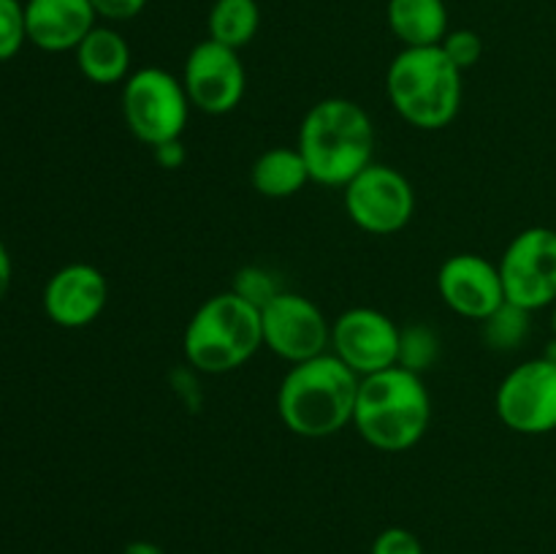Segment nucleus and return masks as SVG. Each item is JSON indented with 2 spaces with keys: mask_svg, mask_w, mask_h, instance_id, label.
<instances>
[{
  "mask_svg": "<svg viewBox=\"0 0 556 554\" xmlns=\"http://www.w3.org/2000/svg\"><path fill=\"white\" fill-rule=\"evenodd\" d=\"M296 150L302 152L313 182L345 188L375 161L372 117L351 98H324L302 117Z\"/></svg>",
  "mask_w": 556,
  "mask_h": 554,
  "instance_id": "obj_1",
  "label": "nucleus"
},
{
  "mask_svg": "<svg viewBox=\"0 0 556 554\" xmlns=\"http://www.w3.org/2000/svg\"><path fill=\"white\" fill-rule=\"evenodd\" d=\"M358 380L331 351L291 364L277 389V416L299 438H331L353 424Z\"/></svg>",
  "mask_w": 556,
  "mask_h": 554,
  "instance_id": "obj_2",
  "label": "nucleus"
},
{
  "mask_svg": "<svg viewBox=\"0 0 556 554\" xmlns=\"http://www.w3.org/2000/svg\"><path fill=\"white\" fill-rule=\"evenodd\" d=\"M432 424V394L421 373L396 367L358 380L353 427L362 440L386 454H402L418 445Z\"/></svg>",
  "mask_w": 556,
  "mask_h": 554,
  "instance_id": "obj_3",
  "label": "nucleus"
},
{
  "mask_svg": "<svg viewBox=\"0 0 556 554\" xmlns=\"http://www.w3.org/2000/svg\"><path fill=\"white\" fill-rule=\"evenodd\" d=\"M462 74L443 47H402L386 71V96L407 125L443 130L462 109Z\"/></svg>",
  "mask_w": 556,
  "mask_h": 554,
  "instance_id": "obj_4",
  "label": "nucleus"
},
{
  "mask_svg": "<svg viewBox=\"0 0 556 554\" xmlns=\"http://www.w3.org/2000/svg\"><path fill=\"white\" fill-rule=\"evenodd\" d=\"M264 348L261 307L220 291L204 299L182 331V353L199 373L226 375L244 367Z\"/></svg>",
  "mask_w": 556,
  "mask_h": 554,
  "instance_id": "obj_5",
  "label": "nucleus"
},
{
  "mask_svg": "<svg viewBox=\"0 0 556 554\" xmlns=\"http://www.w3.org/2000/svg\"><path fill=\"white\" fill-rule=\"evenodd\" d=\"M190 98L182 79L161 65L136 68L123 81V119L147 147L182 139L190 119Z\"/></svg>",
  "mask_w": 556,
  "mask_h": 554,
  "instance_id": "obj_6",
  "label": "nucleus"
},
{
  "mask_svg": "<svg viewBox=\"0 0 556 554\" xmlns=\"http://www.w3.org/2000/svg\"><path fill=\"white\" fill-rule=\"evenodd\" d=\"M342 204L353 226L389 237L413 221L416 190L400 168L372 161L342 188Z\"/></svg>",
  "mask_w": 556,
  "mask_h": 554,
  "instance_id": "obj_7",
  "label": "nucleus"
},
{
  "mask_svg": "<svg viewBox=\"0 0 556 554\" xmlns=\"http://www.w3.org/2000/svg\"><path fill=\"white\" fill-rule=\"evenodd\" d=\"M505 302L535 313L556 302V231L530 226L505 244L497 261Z\"/></svg>",
  "mask_w": 556,
  "mask_h": 554,
  "instance_id": "obj_8",
  "label": "nucleus"
},
{
  "mask_svg": "<svg viewBox=\"0 0 556 554\" xmlns=\"http://www.w3.org/2000/svg\"><path fill=\"white\" fill-rule=\"evenodd\" d=\"M494 413L516 435H548L556 429V364L535 356L516 364L497 386Z\"/></svg>",
  "mask_w": 556,
  "mask_h": 554,
  "instance_id": "obj_9",
  "label": "nucleus"
},
{
  "mask_svg": "<svg viewBox=\"0 0 556 554\" xmlns=\"http://www.w3.org/2000/svg\"><path fill=\"white\" fill-rule=\"evenodd\" d=\"M261 329L264 348L288 364L307 362L331 348V320L324 310L313 299L286 288L261 307Z\"/></svg>",
  "mask_w": 556,
  "mask_h": 554,
  "instance_id": "obj_10",
  "label": "nucleus"
},
{
  "mask_svg": "<svg viewBox=\"0 0 556 554\" xmlns=\"http://www.w3.org/2000/svg\"><path fill=\"white\" fill-rule=\"evenodd\" d=\"M329 351L358 378H367L400 364L402 329L383 310L351 307L331 320Z\"/></svg>",
  "mask_w": 556,
  "mask_h": 554,
  "instance_id": "obj_11",
  "label": "nucleus"
},
{
  "mask_svg": "<svg viewBox=\"0 0 556 554\" xmlns=\"http://www.w3.org/2000/svg\"><path fill=\"white\" fill-rule=\"evenodd\" d=\"M182 85L190 106L210 117L233 112L248 92V71L237 49L204 38L188 52L182 65Z\"/></svg>",
  "mask_w": 556,
  "mask_h": 554,
  "instance_id": "obj_12",
  "label": "nucleus"
},
{
  "mask_svg": "<svg viewBox=\"0 0 556 554\" xmlns=\"http://www.w3.org/2000/svg\"><path fill=\"white\" fill-rule=\"evenodd\" d=\"M438 293L451 313L467 320H486L505 304L500 266L478 253H456L440 264Z\"/></svg>",
  "mask_w": 556,
  "mask_h": 554,
  "instance_id": "obj_13",
  "label": "nucleus"
},
{
  "mask_svg": "<svg viewBox=\"0 0 556 554\" xmlns=\"http://www.w3.org/2000/svg\"><path fill=\"white\" fill-rule=\"evenodd\" d=\"M47 318L60 329H85L96 324L109 304V280L98 266L74 261L54 272L41 293Z\"/></svg>",
  "mask_w": 556,
  "mask_h": 554,
  "instance_id": "obj_14",
  "label": "nucleus"
},
{
  "mask_svg": "<svg viewBox=\"0 0 556 554\" xmlns=\"http://www.w3.org/2000/svg\"><path fill=\"white\" fill-rule=\"evenodd\" d=\"M27 41L41 52H74L98 25L90 0H25Z\"/></svg>",
  "mask_w": 556,
  "mask_h": 554,
  "instance_id": "obj_15",
  "label": "nucleus"
},
{
  "mask_svg": "<svg viewBox=\"0 0 556 554\" xmlns=\"http://www.w3.org/2000/svg\"><path fill=\"white\" fill-rule=\"evenodd\" d=\"M76 68L87 81L98 87L123 85L134 71H130V43L117 27L96 25L85 36V41L74 49Z\"/></svg>",
  "mask_w": 556,
  "mask_h": 554,
  "instance_id": "obj_16",
  "label": "nucleus"
},
{
  "mask_svg": "<svg viewBox=\"0 0 556 554\" xmlns=\"http://www.w3.org/2000/svg\"><path fill=\"white\" fill-rule=\"evenodd\" d=\"M386 22L402 47H440L451 30L445 0H389Z\"/></svg>",
  "mask_w": 556,
  "mask_h": 554,
  "instance_id": "obj_17",
  "label": "nucleus"
},
{
  "mask_svg": "<svg viewBox=\"0 0 556 554\" xmlns=\"http://www.w3.org/2000/svg\"><path fill=\"white\" fill-rule=\"evenodd\" d=\"M313 182L296 147H269L250 166V185L266 199H291Z\"/></svg>",
  "mask_w": 556,
  "mask_h": 554,
  "instance_id": "obj_18",
  "label": "nucleus"
},
{
  "mask_svg": "<svg viewBox=\"0 0 556 554\" xmlns=\"http://www.w3.org/2000/svg\"><path fill=\"white\" fill-rule=\"evenodd\" d=\"M261 27L258 0H215L206 14V38L231 49H244Z\"/></svg>",
  "mask_w": 556,
  "mask_h": 554,
  "instance_id": "obj_19",
  "label": "nucleus"
},
{
  "mask_svg": "<svg viewBox=\"0 0 556 554\" xmlns=\"http://www.w3.org/2000/svg\"><path fill=\"white\" fill-rule=\"evenodd\" d=\"M530 315L527 310L516 307V304L505 302L497 313L489 315L483 320V335H486V342L497 351H514L530 335Z\"/></svg>",
  "mask_w": 556,
  "mask_h": 554,
  "instance_id": "obj_20",
  "label": "nucleus"
},
{
  "mask_svg": "<svg viewBox=\"0 0 556 554\" xmlns=\"http://www.w3.org/2000/svg\"><path fill=\"white\" fill-rule=\"evenodd\" d=\"M27 43L25 3L22 0H0V63H9Z\"/></svg>",
  "mask_w": 556,
  "mask_h": 554,
  "instance_id": "obj_21",
  "label": "nucleus"
},
{
  "mask_svg": "<svg viewBox=\"0 0 556 554\" xmlns=\"http://www.w3.org/2000/svg\"><path fill=\"white\" fill-rule=\"evenodd\" d=\"M231 291H237L239 297L253 302L255 307H264V304L269 302V299H275L282 288L280 282L275 280V275L266 272L264 266H244L237 275V280H233Z\"/></svg>",
  "mask_w": 556,
  "mask_h": 554,
  "instance_id": "obj_22",
  "label": "nucleus"
},
{
  "mask_svg": "<svg viewBox=\"0 0 556 554\" xmlns=\"http://www.w3.org/2000/svg\"><path fill=\"white\" fill-rule=\"evenodd\" d=\"M434 353H438V340H434L432 331L421 329V326L402 331V367L413 369V373H421L427 364L434 362Z\"/></svg>",
  "mask_w": 556,
  "mask_h": 554,
  "instance_id": "obj_23",
  "label": "nucleus"
},
{
  "mask_svg": "<svg viewBox=\"0 0 556 554\" xmlns=\"http://www.w3.org/2000/svg\"><path fill=\"white\" fill-rule=\"evenodd\" d=\"M440 47H443V52L454 60L456 68L462 71L472 68L483 54L481 36H478L476 30H470V27H454V30H448V36L443 38Z\"/></svg>",
  "mask_w": 556,
  "mask_h": 554,
  "instance_id": "obj_24",
  "label": "nucleus"
},
{
  "mask_svg": "<svg viewBox=\"0 0 556 554\" xmlns=\"http://www.w3.org/2000/svg\"><path fill=\"white\" fill-rule=\"evenodd\" d=\"M372 554H424L421 541L405 527H386L372 543Z\"/></svg>",
  "mask_w": 556,
  "mask_h": 554,
  "instance_id": "obj_25",
  "label": "nucleus"
},
{
  "mask_svg": "<svg viewBox=\"0 0 556 554\" xmlns=\"http://www.w3.org/2000/svg\"><path fill=\"white\" fill-rule=\"evenodd\" d=\"M96 9L98 20H106L109 25H119V22H130L147 9L150 0H90Z\"/></svg>",
  "mask_w": 556,
  "mask_h": 554,
  "instance_id": "obj_26",
  "label": "nucleus"
},
{
  "mask_svg": "<svg viewBox=\"0 0 556 554\" xmlns=\"http://www.w3.org/2000/svg\"><path fill=\"white\" fill-rule=\"evenodd\" d=\"M155 161L161 163L163 168H179L185 163V158H188V152H185L182 147V139L177 141H166V144L155 147Z\"/></svg>",
  "mask_w": 556,
  "mask_h": 554,
  "instance_id": "obj_27",
  "label": "nucleus"
},
{
  "mask_svg": "<svg viewBox=\"0 0 556 554\" xmlns=\"http://www.w3.org/2000/svg\"><path fill=\"white\" fill-rule=\"evenodd\" d=\"M11 277H14V264H11L9 248H5L3 239H0V302H3V299L9 297Z\"/></svg>",
  "mask_w": 556,
  "mask_h": 554,
  "instance_id": "obj_28",
  "label": "nucleus"
},
{
  "mask_svg": "<svg viewBox=\"0 0 556 554\" xmlns=\"http://www.w3.org/2000/svg\"><path fill=\"white\" fill-rule=\"evenodd\" d=\"M125 554H161L155 546H150V543H134V546H128V552Z\"/></svg>",
  "mask_w": 556,
  "mask_h": 554,
  "instance_id": "obj_29",
  "label": "nucleus"
},
{
  "mask_svg": "<svg viewBox=\"0 0 556 554\" xmlns=\"http://www.w3.org/2000/svg\"><path fill=\"white\" fill-rule=\"evenodd\" d=\"M541 356L548 358V362H552V364H556V337L554 335H552V340L546 342V348H543Z\"/></svg>",
  "mask_w": 556,
  "mask_h": 554,
  "instance_id": "obj_30",
  "label": "nucleus"
},
{
  "mask_svg": "<svg viewBox=\"0 0 556 554\" xmlns=\"http://www.w3.org/2000/svg\"><path fill=\"white\" fill-rule=\"evenodd\" d=\"M552 335L556 337V302L552 304Z\"/></svg>",
  "mask_w": 556,
  "mask_h": 554,
  "instance_id": "obj_31",
  "label": "nucleus"
}]
</instances>
